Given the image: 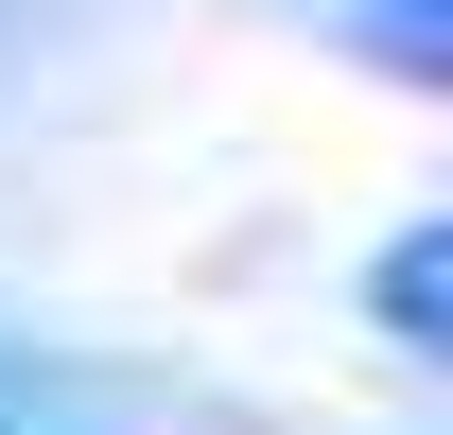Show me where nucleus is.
<instances>
[{
	"mask_svg": "<svg viewBox=\"0 0 453 435\" xmlns=\"http://www.w3.org/2000/svg\"><path fill=\"white\" fill-rule=\"evenodd\" d=\"M314 18H332V35H366V70H384V88H436V70H453V0H314Z\"/></svg>",
	"mask_w": 453,
	"mask_h": 435,
	"instance_id": "2",
	"label": "nucleus"
},
{
	"mask_svg": "<svg viewBox=\"0 0 453 435\" xmlns=\"http://www.w3.org/2000/svg\"><path fill=\"white\" fill-rule=\"evenodd\" d=\"M366 331H384V366H453V226L436 210L366 262Z\"/></svg>",
	"mask_w": 453,
	"mask_h": 435,
	"instance_id": "1",
	"label": "nucleus"
}]
</instances>
